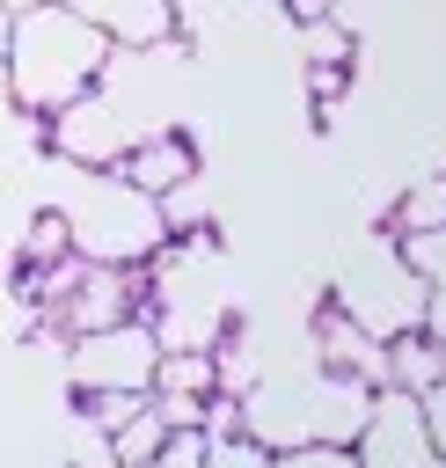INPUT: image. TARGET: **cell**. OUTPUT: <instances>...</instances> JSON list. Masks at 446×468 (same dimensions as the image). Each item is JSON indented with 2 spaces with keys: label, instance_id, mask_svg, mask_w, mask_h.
<instances>
[{
  "label": "cell",
  "instance_id": "cell-1",
  "mask_svg": "<svg viewBox=\"0 0 446 468\" xmlns=\"http://www.w3.org/2000/svg\"><path fill=\"white\" fill-rule=\"evenodd\" d=\"M110 37L88 29L80 15H66L58 0L15 15V37H7V58H0V80H7V102L29 110V117H51L66 110L73 95H88L110 66Z\"/></svg>",
  "mask_w": 446,
  "mask_h": 468
},
{
  "label": "cell",
  "instance_id": "cell-2",
  "mask_svg": "<svg viewBox=\"0 0 446 468\" xmlns=\"http://www.w3.org/2000/svg\"><path fill=\"white\" fill-rule=\"evenodd\" d=\"M51 176H58L51 212L66 219L80 263H124V271H139V263H154V256L175 241L168 219H161V205H154L146 190H132L117 168H73V161H51Z\"/></svg>",
  "mask_w": 446,
  "mask_h": 468
},
{
  "label": "cell",
  "instance_id": "cell-3",
  "mask_svg": "<svg viewBox=\"0 0 446 468\" xmlns=\"http://www.w3.org/2000/svg\"><path fill=\"white\" fill-rule=\"evenodd\" d=\"M336 307H344L358 329H373L380 344L402 336V329H424V278L409 271L402 241H395V249H388V241H366V249L344 263V278H336Z\"/></svg>",
  "mask_w": 446,
  "mask_h": 468
},
{
  "label": "cell",
  "instance_id": "cell-4",
  "mask_svg": "<svg viewBox=\"0 0 446 468\" xmlns=\"http://www.w3.org/2000/svg\"><path fill=\"white\" fill-rule=\"evenodd\" d=\"M154 366H161V336L146 314L66 336V380L73 395H154Z\"/></svg>",
  "mask_w": 446,
  "mask_h": 468
},
{
  "label": "cell",
  "instance_id": "cell-5",
  "mask_svg": "<svg viewBox=\"0 0 446 468\" xmlns=\"http://www.w3.org/2000/svg\"><path fill=\"white\" fill-rule=\"evenodd\" d=\"M139 139H146V132H139V124H132L102 88L73 95V102H66V110H51V124H44L51 161H73V168H117Z\"/></svg>",
  "mask_w": 446,
  "mask_h": 468
},
{
  "label": "cell",
  "instance_id": "cell-6",
  "mask_svg": "<svg viewBox=\"0 0 446 468\" xmlns=\"http://www.w3.org/2000/svg\"><path fill=\"white\" fill-rule=\"evenodd\" d=\"M351 461L358 468H439V446L424 431V402L402 388H373L366 424L351 439Z\"/></svg>",
  "mask_w": 446,
  "mask_h": 468
},
{
  "label": "cell",
  "instance_id": "cell-7",
  "mask_svg": "<svg viewBox=\"0 0 446 468\" xmlns=\"http://www.w3.org/2000/svg\"><path fill=\"white\" fill-rule=\"evenodd\" d=\"M132 314H139V271H124V263H80V278L58 300L66 336H88V329H110Z\"/></svg>",
  "mask_w": 446,
  "mask_h": 468
},
{
  "label": "cell",
  "instance_id": "cell-8",
  "mask_svg": "<svg viewBox=\"0 0 446 468\" xmlns=\"http://www.w3.org/2000/svg\"><path fill=\"white\" fill-rule=\"evenodd\" d=\"M66 15H80L88 29H102L117 51H154L175 44V7L168 0H58Z\"/></svg>",
  "mask_w": 446,
  "mask_h": 468
},
{
  "label": "cell",
  "instance_id": "cell-9",
  "mask_svg": "<svg viewBox=\"0 0 446 468\" xmlns=\"http://www.w3.org/2000/svg\"><path fill=\"white\" fill-rule=\"evenodd\" d=\"M117 176H124L132 190H146V197L161 205V197H168L175 183H190V176H197V146H190V139H183L175 124H161V132H146V139H139V146H132V154L117 161Z\"/></svg>",
  "mask_w": 446,
  "mask_h": 468
},
{
  "label": "cell",
  "instance_id": "cell-10",
  "mask_svg": "<svg viewBox=\"0 0 446 468\" xmlns=\"http://www.w3.org/2000/svg\"><path fill=\"white\" fill-rule=\"evenodd\" d=\"M314 366L322 373H344V380H358V388H380V336L373 329H358L336 300H329V314L314 322Z\"/></svg>",
  "mask_w": 446,
  "mask_h": 468
},
{
  "label": "cell",
  "instance_id": "cell-11",
  "mask_svg": "<svg viewBox=\"0 0 446 468\" xmlns=\"http://www.w3.org/2000/svg\"><path fill=\"white\" fill-rule=\"evenodd\" d=\"M110 446H117V468H154V453L168 446V417L154 410V395H146V402L110 431Z\"/></svg>",
  "mask_w": 446,
  "mask_h": 468
},
{
  "label": "cell",
  "instance_id": "cell-12",
  "mask_svg": "<svg viewBox=\"0 0 446 468\" xmlns=\"http://www.w3.org/2000/svg\"><path fill=\"white\" fill-rule=\"evenodd\" d=\"M73 256V234H66V219L51 212V205H37V219L22 227V263L29 271H44V263H66Z\"/></svg>",
  "mask_w": 446,
  "mask_h": 468
},
{
  "label": "cell",
  "instance_id": "cell-13",
  "mask_svg": "<svg viewBox=\"0 0 446 468\" xmlns=\"http://www.w3.org/2000/svg\"><path fill=\"white\" fill-rule=\"evenodd\" d=\"M395 227H402V234H439V227H446V176H424V183L402 197Z\"/></svg>",
  "mask_w": 446,
  "mask_h": 468
},
{
  "label": "cell",
  "instance_id": "cell-14",
  "mask_svg": "<svg viewBox=\"0 0 446 468\" xmlns=\"http://www.w3.org/2000/svg\"><path fill=\"white\" fill-rule=\"evenodd\" d=\"M66 461L73 468H117V446H110V431L95 417H73L66 424Z\"/></svg>",
  "mask_w": 446,
  "mask_h": 468
},
{
  "label": "cell",
  "instance_id": "cell-15",
  "mask_svg": "<svg viewBox=\"0 0 446 468\" xmlns=\"http://www.w3.org/2000/svg\"><path fill=\"white\" fill-rule=\"evenodd\" d=\"M168 7H175V37H183V44H197L205 29L234 22V15L249 7V0H168Z\"/></svg>",
  "mask_w": 446,
  "mask_h": 468
},
{
  "label": "cell",
  "instance_id": "cell-16",
  "mask_svg": "<svg viewBox=\"0 0 446 468\" xmlns=\"http://www.w3.org/2000/svg\"><path fill=\"white\" fill-rule=\"evenodd\" d=\"M197 468H278V453L256 446V439H241V431H227V439H205V461Z\"/></svg>",
  "mask_w": 446,
  "mask_h": 468
},
{
  "label": "cell",
  "instance_id": "cell-17",
  "mask_svg": "<svg viewBox=\"0 0 446 468\" xmlns=\"http://www.w3.org/2000/svg\"><path fill=\"white\" fill-rule=\"evenodd\" d=\"M278 468H358V461H351V446H292V453H278Z\"/></svg>",
  "mask_w": 446,
  "mask_h": 468
},
{
  "label": "cell",
  "instance_id": "cell-18",
  "mask_svg": "<svg viewBox=\"0 0 446 468\" xmlns=\"http://www.w3.org/2000/svg\"><path fill=\"white\" fill-rule=\"evenodd\" d=\"M373 15H380V0H329V22H336L344 37H358Z\"/></svg>",
  "mask_w": 446,
  "mask_h": 468
},
{
  "label": "cell",
  "instance_id": "cell-19",
  "mask_svg": "<svg viewBox=\"0 0 446 468\" xmlns=\"http://www.w3.org/2000/svg\"><path fill=\"white\" fill-rule=\"evenodd\" d=\"M7 37H15V15L0 7V58H7Z\"/></svg>",
  "mask_w": 446,
  "mask_h": 468
},
{
  "label": "cell",
  "instance_id": "cell-20",
  "mask_svg": "<svg viewBox=\"0 0 446 468\" xmlns=\"http://www.w3.org/2000/svg\"><path fill=\"white\" fill-rule=\"evenodd\" d=\"M0 7H7V15H29V7H44V0H0Z\"/></svg>",
  "mask_w": 446,
  "mask_h": 468
}]
</instances>
